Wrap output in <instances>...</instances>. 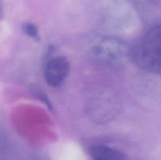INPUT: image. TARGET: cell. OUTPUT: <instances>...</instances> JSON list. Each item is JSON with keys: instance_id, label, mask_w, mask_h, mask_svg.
I'll return each mask as SVG.
<instances>
[{"instance_id": "6da1fadb", "label": "cell", "mask_w": 161, "mask_h": 160, "mask_svg": "<svg viewBox=\"0 0 161 160\" xmlns=\"http://www.w3.org/2000/svg\"><path fill=\"white\" fill-rule=\"evenodd\" d=\"M140 65L153 73L161 75V25L146 33L135 53Z\"/></svg>"}, {"instance_id": "7a4b0ae2", "label": "cell", "mask_w": 161, "mask_h": 160, "mask_svg": "<svg viewBox=\"0 0 161 160\" xmlns=\"http://www.w3.org/2000/svg\"><path fill=\"white\" fill-rule=\"evenodd\" d=\"M97 61L108 65H119L126 63L131 56L130 49L125 42L116 37H104L91 50Z\"/></svg>"}, {"instance_id": "3957f363", "label": "cell", "mask_w": 161, "mask_h": 160, "mask_svg": "<svg viewBox=\"0 0 161 160\" xmlns=\"http://www.w3.org/2000/svg\"><path fill=\"white\" fill-rule=\"evenodd\" d=\"M70 64L66 57L55 56L47 61L44 69V77L47 84L53 87L61 86L67 78Z\"/></svg>"}, {"instance_id": "277c9868", "label": "cell", "mask_w": 161, "mask_h": 160, "mask_svg": "<svg viewBox=\"0 0 161 160\" xmlns=\"http://www.w3.org/2000/svg\"><path fill=\"white\" fill-rule=\"evenodd\" d=\"M89 153L92 160H126L125 155L121 152L102 144L91 146Z\"/></svg>"}, {"instance_id": "5b68a950", "label": "cell", "mask_w": 161, "mask_h": 160, "mask_svg": "<svg viewBox=\"0 0 161 160\" xmlns=\"http://www.w3.org/2000/svg\"><path fill=\"white\" fill-rule=\"evenodd\" d=\"M23 31L27 35L32 39H38L39 38V30L36 25H35L33 23H26L23 26Z\"/></svg>"}]
</instances>
